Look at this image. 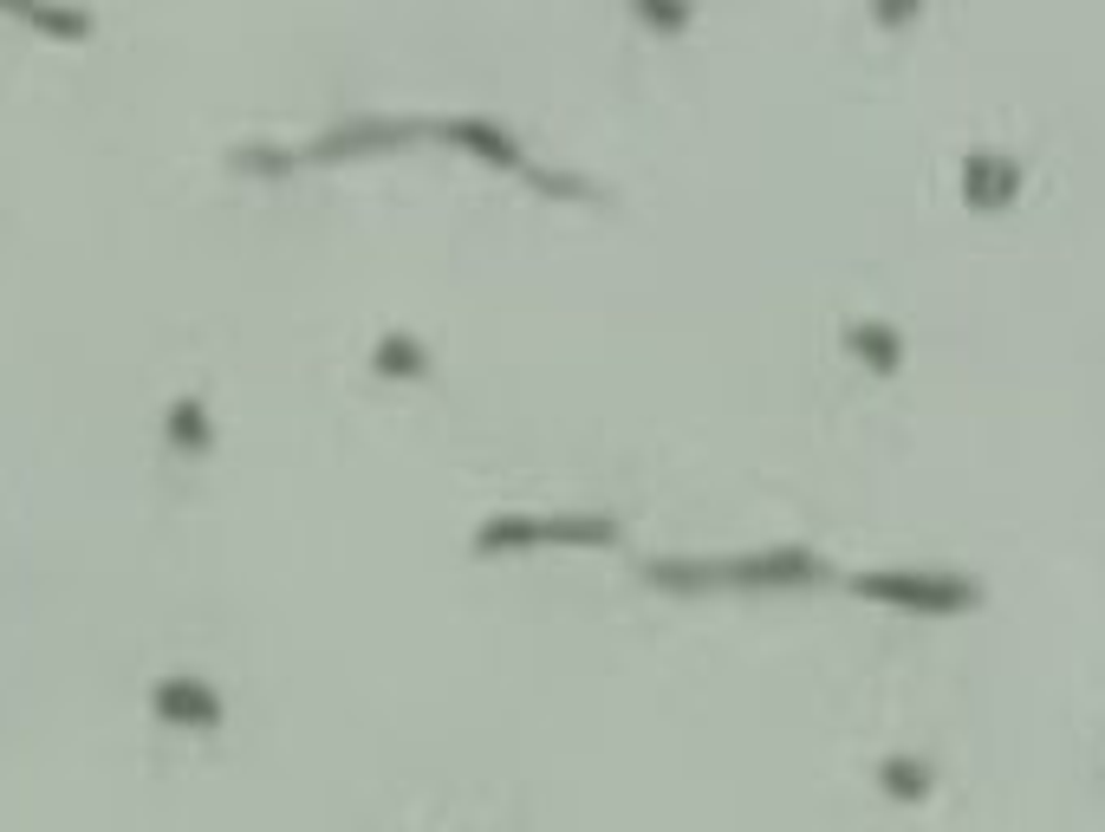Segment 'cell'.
I'll return each instance as SVG.
<instances>
[]
</instances>
